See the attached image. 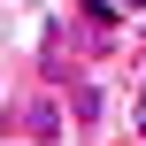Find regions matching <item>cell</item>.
Listing matches in <instances>:
<instances>
[{
  "instance_id": "cell-1",
  "label": "cell",
  "mask_w": 146,
  "mask_h": 146,
  "mask_svg": "<svg viewBox=\"0 0 146 146\" xmlns=\"http://www.w3.org/2000/svg\"><path fill=\"white\" fill-rule=\"evenodd\" d=\"M15 131H23L31 146H62V131H69V123H62V100H46V92L23 100V108H15Z\"/></svg>"
},
{
  "instance_id": "cell-2",
  "label": "cell",
  "mask_w": 146,
  "mask_h": 146,
  "mask_svg": "<svg viewBox=\"0 0 146 146\" xmlns=\"http://www.w3.org/2000/svg\"><path fill=\"white\" fill-rule=\"evenodd\" d=\"M100 108H108L100 85H77V92H69V115H77V123H100Z\"/></svg>"
},
{
  "instance_id": "cell-3",
  "label": "cell",
  "mask_w": 146,
  "mask_h": 146,
  "mask_svg": "<svg viewBox=\"0 0 146 146\" xmlns=\"http://www.w3.org/2000/svg\"><path fill=\"white\" fill-rule=\"evenodd\" d=\"M77 8H85V23H92V31H100V38H108V31H115V23H123V8H108V0H77Z\"/></svg>"
}]
</instances>
